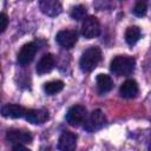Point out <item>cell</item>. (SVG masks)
I'll list each match as a JSON object with an SVG mask.
<instances>
[{"label": "cell", "mask_w": 151, "mask_h": 151, "mask_svg": "<svg viewBox=\"0 0 151 151\" xmlns=\"http://www.w3.org/2000/svg\"><path fill=\"white\" fill-rule=\"evenodd\" d=\"M140 38V29L138 26H130L125 32V40L126 42L132 46L134 45Z\"/></svg>", "instance_id": "16"}, {"label": "cell", "mask_w": 151, "mask_h": 151, "mask_svg": "<svg viewBox=\"0 0 151 151\" xmlns=\"http://www.w3.org/2000/svg\"><path fill=\"white\" fill-rule=\"evenodd\" d=\"M25 118L31 124H44L48 119V112L45 109H31L26 111Z\"/></svg>", "instance_id": "11"}, {"label": "cell", "mask_w": 151, "mask_h": 151, "mask_svg": "<svg viewBox=\"0 0 151 151\" xmlns=\"http://www.w3.org/2000/svg\"><path fill=\"white\" fill-rule=\"evenodd\" d=\"M113 87V80L111 79L110 76L100 73L97 76V88L99 93H106L110 92Z\"/></svg>", "instance_id": "15"}, {"label": "cell", "mask_w": 151, "mask_h": 151, "mask_svg": "<svg viewBox=\"0 0 151 151\" xmlns=\"http://www.w3.org/2000/svg\"><path fill=\"white\" fill-rule=\"evenodd\" d=\"M63 88H64V81H61V80H52L44 85L45 92L50 96H53V94L60 92Z\"/></svg>", "instance_id": "17"}, {"label": "cell", "mask_w": 151, "mask_h": 151, "mask_svg": "<svg viewBox=\"0 0 151 151\" xmlns=\"http://www.w3.org/2000/svg\"><path fill=\"white\" fill-rule=\"evenodd\" d=\"M26 109L21 105H18V104H6L2 106L1 109V113L4 117L6 118H13V119H17V118H21L26 114Z\"/></svg>", "instance_id": "12"}, {"label": "cell", "mask_w": 151, "mask_h": 151, "mask_svg": "<svg viewBox=\"0 0 151 151\" xmlns=\"http://www.w3.org/2000/svg\"><path fill=\"white\" fill-rule=\"evenodd\" d=\"M138 84L136 80L133 79H129V80H125L120 88H119V93L123 98H126V99H131V98H134L137 94H138Z\"/></svg>", "instance_id": "13"}, {"label": "cell", "mask_w": 151, "mask_h": 151, "mask_svg": "<svg viewBox=\"0 0 151 151\" xmlns=\"http://www.w3.org/2000/svg\"><path fill=\"white\" fill-rule=\"evenodd\" d=\"M147 12V1L146 0H138L133 7V14L137 17H144Z\"/></svg>", "instance_id": "18"}, {"label": "cell", "mask_w": 151, "mask_h": 151, "mask_svg": "<svg viewBox=\"0 0 151 151\" xmlns=\"http://www.w3.org/2000/svg\"><path fill=\"white\" fill-rule=\"evenodd\" d=\"M55 40L61 47L72 48L78 40V34L73 29H63V31L57 33Z\"/></svg>", "instance_id": "8"}, {"label": "cell", "mask_w": 151, "mask_h": 151, "mask_svg": "<svg viewBox=\"0 0 151 151\" xmlns=\"http://www.w3.org/2000/svg\"><path fill=\"white\" fill-rule=\"evenodd\" d=\"M134 66H136L134 58L129 55H117L111 60L110 70L116 76L124 77V76H130L134 71Z\"/></svg>", "instance_id": "1"}, {"label": "cell", "mask_w": 151, "mask_h": 151, "mask_svg": "<svg viewBox=\"0 0 151 151\" xmlns=\"http://www.w3.org/2000/svg\"><path fill=\"white\" fill-rule=\"evenodd\" d=\"M7 24H8V17L6 13H1L0 14V32H5V29L7 28Z\"/></svg>", "instance_id": "20"}, {"label": "cell", "mask_w": 151, "mask_h": 151, "mask_svg": "<svg viewBox=\"0 0 151 151\" xmlns=\"http://www.w3.org/2000/svg\"><path fill=\"white\" fill-rule=\"evenodd\" d=\"M6 138L13 145H15V144H29L33 139L32 134L28 131H24V130H19V129L8 130Z\"/></svg>", "instance_id": "7"}, {"label": "cell", "mask_w": 151, "mask_h": 151, "mask_svg": "<svg viewBox=\"0 0 151 151\" xmlns=\"http://www.w3.org/2000/svg\"><path fill=\"white\" fill-rule=\"evenodd\" d=\"M54 67V57L52 54H44L41 59L37 64V73L38 74H45L52 71Z\"/></svg>", "instance_id": "14"}, {"label": "cell", "mask_w": 151, "mask_h": 151, "mask_svg": "<svg viewBox=\"0 0 151 151\" xmlns=\"http://www.w3.org/2000/svg\"><path fill=\"white\" fill-rule=\"evenodd\" d=\"M71 17L74 20H83V19H85V17H86V8H85V6L78 5V6L73 7L72 11H71Z\"/></svg>", "instance_id": "19"}, {"label": "cell", "mask_w": 151, "mask_h": 151, "mask_svg": "<svg viewBox=\"0 0 151 151\" xmlns=\"http://www.w3.org/2000/svg\"><path fill=\"white\" fill-rule=\"evenodd\" d=\"M81 33L86 39H93L100 33V24L96 17H87L81 25Z\"/></svg>", "instance_id": "5"}, {"label": "cell", "mask_w": 151, "mask_h": 151, "mask_svg": "<svg viewBox=\"0 0 151 151\" xmlns=\"http://www.w3.org/2000/svg\"><path fill=\"white\" fill-rule=\"evenodd\" d=\"M100 60H101L100 48L97 46H92L83 52L79 65L84 72H91L97 67V65L99 64Z\"/></svg>", "instance_id": "2"}, {"label": "cell", "mask_w": 151, "mask_h": 151, "mask_svg": "<svg viewBox=\"0 0 151 151\" xmlns=\"http://www.w3.org/2000/svg\"><path fill=\"white\" fill-rule=\"evenodd\" d=\"M37 51H38V46L35 42L25 44L18 53V63L21 66H26V65L31 64L37 54Z\"/></svg>", "instance_id": "6"}, {"label": "cell", "mask_w": 151, "mask_h": 151, "mask_svg": "<svg viewBox=\"0 0 151 151\" xmlns=\"http://www.w3.org/2000/svg\"><path fill=\"white\" fill-rule=\"evenodd\" d=\"M39 8L44 14L55 17L61 12V4L59 0H39Z\"/></svg>", "instance_id": "9"}, {"label": "cell", "mask_w": 151, "mask_h": 151, "mask_svg": "<svg viewBox=\"0 0 151 151\" xmlns=\"http://www.w3.org/2000/svg\"><path fill=\"white\" fill-rule=\"evenodd\" d=\"M66 122L72 126H79L85 123L87 119V111L86 107L83 105H74L68 109L66 113Z\"/></svg>", "instance_id": "3"}, {"label": "cell", "mask_w": 151, "mask_h": 151, "mask_svg": "<svg viewBox=\"0 0 151 151\" xmlns=\"http://www.w3.org/2000/svg\"><path fill=\"white\" fill-rule=\"evenodd\" d=\"M77 134L71 131H64L61 136L59 137L58 149L63 151H70L73 150L77 146Z\"/></svg>", "instance_id": "10"}, {"label": "cell", "mask_w": 151, "mask_h": 151, "mask_svg": "<svg viewBox=\"0 0 151 151\" xmlns=\"http://www.w3.org/2000/svg\"><path fill=\"white\" fill-rule=\"evenodd\" d=\"M106 123V117L100 110H94L85 120L84 127L88 132H94L97 130H100Z\"/></svg>", "instance_id": "4"}]
</instances>
